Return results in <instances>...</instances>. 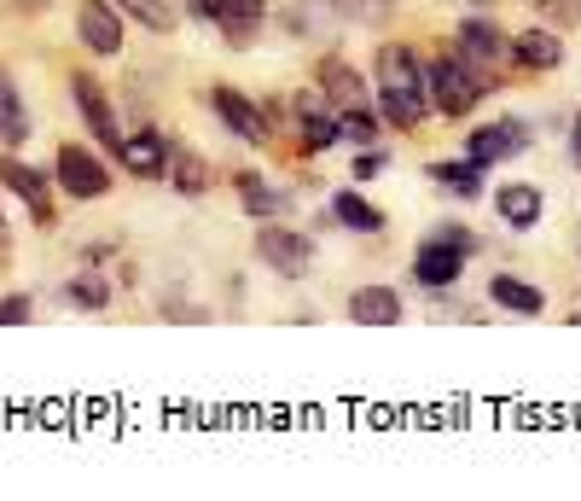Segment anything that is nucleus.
Segmentation results:
<instances>
[{
  "instance_id": "28",
  "label": "nucleus",
  "mask_w": 581,
  "mask_h": 501,
  "mask_svg": "<svg viewBox=\"0 0 581 501\" xmlns=\"http://www.w3.org/2000/svg\"><path fill=\"white\" fill-rule=\"evenodd\" d=\"M64 297H71V304H82V309H106V280H71V286H64Z\"/></svg>"
},
{
  "instance_id": "12",
  "label": "nucleus",
  "mask_w": 581,
  "mask_h": 501,
  "mask_svg": "<svg viewBox=\"0 0 581 501\" xmlns=\"http://www.w3.org/2000/svg\"><path fill=\"white\" fill-rule=\"evenodd\" d=\"M215 24H221V36H227L233 47H250L256 24H262V0H221Z\"/></svg>"
},
{
  "instance_id": "33",
  "label": "nucleus",
  "mask_w": 581,
  "mask_h": 501,
  "mask_svg": "<svg viewBox=\"0 0 581 501\" xmlns=\"http://www.w3.org/2000/svg\"><path fill=\"white\" fill-rule=\"evenodd\" d=\"M471 7H483V0H471Z\"/></svg>"
},
{
  "instance_id": "22",
  "label": "nucleus",
  "mask_w": 581,
  "mask_h": 501,
  "mask_svg": "<svg viewBox=\"0 0 581 501\" xmlns=\"http://www.w3.org/2000/svg\"><path fill=\"white\" fill-rule=\"evenodd\" d=\"M390 7H396V0H332V12L349 24H384Z\"/></svg>"
},
{
  "instance_id": "11",
  "label": "nucleus",
  "mask_w": 581,
  "mask_h": 501,
  "mask_svg": "<svg viewBox=\"0 0 581 501\" xmlns=\"http://www.w3.org/2000/svg\"><path fill=\"white\" fill-rule=\"evenodd\" d=\"M116 158H123V170H134V175H158L163 158H169V140L163 135H123Z\"/></svg>"
},
{
  "instance_id": "19",
  "label": "nucleus",
  "mask_w": 581,
  "mask_h": 501,
  "mask_svg": "<svg viewBox=\"0 0 581 501\" xmlns=\"http://www.w3.org/2000/svg\"><path fill=\"white\" fill-rule=\"evenodd\" d=\"M332 210H337V222H344V228H355V233H372V228H384V216L372 210L361 193H337V205H332Z\"/></svg>"
},
{
  "instance_id": "20",
  "label": "nucleus",
  "mask_w": 581,
  "mask_h": 501,
  "mask_svg": "<svg viewBox=\"0 0 581 501\" xmlns=\"http://www.w3.org/2000/svg\"><path fill=\"white\" fill-rule=\"evenodd\" d=\"M431 175L448 193H459V198H477V187H483V163H436Z\"/></svg>"
},
{
  "instance_id": "7",
  "label": "nucleus",
  "mask_w": 581,
  "mask_h": 501,
  "mask_svg": "<svg viewBox=\"0 0 581 501\" xmlns=\"http://www.w3.org/2000/svg\"><path fill=\"white\" fill-rule=\"evenodd\" d=\"M459 262H466V250H459L454 240H431V245L419 250L413 274L424 280V286H454V280H459Z\"/></svg>"
},
{
  "instance_id": "26",
  "label": "nucleus",
  "mask_w": 581,
  "mask_h": 501,
  "mask_svg": "<svg viewBox=\"0 0 581 501\" xmlns=\"http://www.w3.org/2000/svg\"><path fill=\"white\" fill-rule=\"evenodd\" d=\"M175 187H181L186 198H198L203 187H210V175H203V163H198L193 152H181V158H175Z\"/></svg>"
},
{
  "instance_id": "16",
  "label": "nucleus",
  "mask_w": 581,
  "mask_h": 501,
  "mask_svg": "<svg viewBox=\"0 0 581 501\" xmlns=\"http://www.w3.org/2000/svg\"><path fill=\"white\" fill-rule=\"evenodd\" d=\"M0 140H7V146L29 140V117H24L18 88H12V76H7V71H0Z\"/></svg>"
},
{
  "instance_id": "23",
  "label": "nucleus",
  "mask_w": 581,
  "mask_h": 501,
  "mask_svg": "<svg viewBox=\"0 0 581 501\" xmlns=\"http://www.w3.org/2000/svg\"><path fill=\"white\" fill-rule=\"evenodd\" d=\"M320 76H326V88H332V99H337V106H361V76H355L349 64H337V59H332Z\"/></svg>"
},
{
  "instance_id": "13",
  "label": "nucleus",
  "mask_w": 581,
  "mask_h": 501,
  "mask_svg": "<svg viewBox=\"0 0 581 501\" xmlns=\"http://www.w3.org/2000/svg\"><path fill=\"white\" fill-rule=\"evenodd\" d=\"M506 152H523V129L518 123H489V129H477V135H471V158L477 163H494Z\"/></svg>"
},
{
  "instance_id": "8",
  "label": "nucleus",
  "mask_w": 581,
  "mask_h": 501,
  "mask_svg": "<svg viewBox=\"0 0 581 501\" xmlns=\"http://www.w3.org/2000/svg\"><path fill=\"white\" fill-rule=\"evenodd\" d=\"M349 321H361V327H390V321H401V297L390 292V286H361L349 297Z\"/></svg>"
},
{
  "instance_id": "9",
  "label": "nucleus",
  "mask_w": 581,
  "mask_h": 501,
  "mask_svg": "<svg viewBox=\"0 0 581 501\" xmlns=\"http://www.w3.org/2000/svg\"><path fill=\"white\" fill-rule=\"evenodd\" d=\"M0 181H7V193H18L24 205L36 210V222H53V205H47V187H41V175L29 170V163L7 158V163H0Z\"/></svg>"
},
{
  "instance_id": "2",
  "label": "nucleus",
  "mask_w": 581,
  "mask_h": 501,
  "mask_svg": "<svg viewBox=\"0 0 581 501\" xmlns=\"http://www.w3.org/2000/svg\"><path fill=\"white\" fill-rule=\"evenodd\" d=\"M424 88H431V106H442L448 117H466L477 106V76L459 59H436V71L424 76Z\"/></svg>"
},
{
  "instance_id": "18",
  "label": "nucleus",
  "mask_w": 581,
  "mask_h": 501,
  "mask_svg": "<svg viewBox=\"0 0 581 501\" xmlns=\"http://www.w3.org/2000/svg\"><path fill=\"white\" fill-rule=\"evenodd\" d=\"M459 41H466V53H471L477 64H494V59L506 53V36H500V29H494V24H477V19L459 29Z\"/></svg>"
},
{
  "instance_id": "14",
  "label": "nucleus",
  "mask_w": 581,
  "mask_h": 501,
  "mask_svg": "<svg viewBox=\"0 0 581 501\" xmlns=\"http://www.w3.org/2000/svg\"><path fill=\"white\" fill-rule=\"evenodd\" d=\"M489 297H494V304H506V309H518V315H541L546 309L541 286H523V280H511V274H494L489 280Z\"/></svg>"
},
{
  "instance_id": "1",
  "label": "nucleus",
  "mask_w": 581,
  "mask_h": 501,
  "mask_svg": "<svg viewBox=\"0 0 581 501\" xmlns=\"http://www.w3.org/2000/svg\"><path fill=\"white\" fill-rule=\"evenodd\" d=\"M379 94H384V117H396L401 129L424 123V111H431V94H424V76L413 71L407 47H384L379 53Z\"/></svg>"
},
{
  "instance_id": "4",
  "label": "nucleus",
  "mask_w": 581,
  "mask_h": 501,
  "mask_svg": "<svg viewBox=\"0 0 581 501\" xmlns=\"http://www.w3.org/2000/svg\"><path fill=\"white\" fill-rule=\"evenodd\" d=\"M106 163H99L94 152H82V146H59V187L71 198H99L106 193Z\"/></svg>"
},
{
  "instance_id": "17",
  "label": "nucleus",
  "mask_w": 581,
  "mask_h": 501,
  "mask_svg": "<svg viewBox=\"0 0 581 501\" xmlns=\"http://www.w3.org/2000/svg\"><path fill=\"white\" fill-rule=\"evenodd\" d=\"M511 53H518V59L529 64V71H553L564 47H558L553 36H546V29H529V36H518V41H511Z\"/></svg>"
},
{
  "instance_id": "25",
  "label": "nucleus",
  "mask_w": 581,
  "mask_h": 501,
  "mask_svg": "<svg viewBox=\"0 0 581 501\" xmlns=\"http://www.w3.org/2000/svg\"><path fill=\"white\" fill-rule=\"evenodd\" d=\"M337 135H344V129H337L332 117H320V111L302 117V146H309V152H326V146H332Z\"/></svg>"
},
{
  "instance_id": "31",
  "label": "nucleus",
  "mask_w": 581,
  "mask_h": 501,
  "mask_svg": "<svg viewBox=\"0 0 581 501\" xmlns=\"http://www.w3.org/2000/svg\"><path fill=\"white\" fill-rule=\"evenodd\" d=\"M570 152H576V163H581V123H576V140H570Z\"/></svg>"
},
{
  "instance_id": "30",
  "label": "nucleus",
  "mask_w": 581,
  "mask_h": 501,
  "mask_svg": "<svg viewBox=\"0 0 581 501\" xmlns=\"http://www.w3.org/2000/svg\"><path fill=\"white\" fill-rule=\"evenodd\" d=\"M193 12H198V19H215V12H221V0H193Z\"/></svg>"
},
{
  "instance_id": "21",
  "label": "nucleus",
  "mask_w": 581,
  "mask_h": 501,
  "mask_svg": "<svg viewBox=\"0 0 581 501\" xmlns=\"http://www.w3.org/2000/svg\"><path fill=\"white\" fill-rule=\"evenodd\" d=\"M116 12H134L146 29H175V7L169 0H116Z\"/></svg>"
},
{
  "instance_id": "10",
  "label": "nucleus",
  "mask_w": 581,
  "mask_h": 501,
  "mask_svg": "<svg viewBox=\"0 0 581 501\" xmlns=\"http://www.w3.org/2000/svg\"><path fill=\"white\" fill-rule=\"evenodd\" d=\"M215 111L227 117V129H233L238 140H262V135H268L262 111H256V106H250L245 94H233V88H215Z\"/></svg>"
},
{
  "instance_id": "6",
  "label": "nucleus",
  "mask_w": 581,
  "mask_h": 501,
  "mask_svg": "<svg viewBox=\"0 0 581 501\" xmlns=\"http://www.w3.org/2000/svg\"><path fill=\"white\" fill-rule=\"evenodd\" d=\"M71 88H76V106H82V117H88V129H94V135H99V140H106L111 152H116V146H123V129H116V117H111V99H106V88H99L94 76H76Z\"/></svg>"
},
{
  "instance_id": "15",
  "label": "nucleus",
  "mask_w": 581,
  "mask_h": 501,
  "mask_svg": "<svg viewBox=\"0 0 581 501\" xmlns=\"http://www.w3.org/2000/svg\"><path fill=\"white\" fill-rule=\"evenodd\" d=\"M494 205H500V216H506L511 228H535L541 193H535V187H523V181H511V187H500V198H494Z\"/></svg>"
},
{
  "instance_id": "27",
  "label": "nucleus",
  "mask_w": 581,
  "mask_h": 501,
  "mask_svg": "<svg viewBox=\"0 0 581 501\" xmlns=\"http://www.w3.org/2000/svg\"><path fill=\"white\" fill-rule=\"evenodd\" d=\"M337 129H344L349 140H361V146H367V140H379V123H372V117H367L361 106H344V117H337Z\"/></svg>"
},
{
  "instance_id": "32",
  "label": "nucleus",
  "mask_w": 581,
  "mask_h": 501,
  "mask_svg": "<svg viewBox=\"0 0 581 501\" xmlns=\"http://www.w3.org/2000/svg\"><path fill=\"white\" fill-rule=\"evenodd\" d=\"M7 7H47V0H7Z\"/></svg>"
},
{
  "instance_id": "24",
  "label": "nucleus",
  "mask_w": 581,
  "mask_h": 501,
  "mask_svg": "<svg viewBox=\"0 0 581 501\" xmlns=\"http://www.w3.org/2000/svg\"><path fill=\"white\" fill-rule=\"evenodd\" d=\"M238 198H245V210H250V216H273V210L285 205V198L273 193V187H262L256 175H238Z\"/></svg>"
},
{
  "instance_id": "3",
  "label": "nucleus",
  "mask_w": 581,
  "mask_h": 501,
  "mask_svg": "<svg viewBox=\"0 0 581 501\" xmlns=\"http://www.w3.org/2000/svg\"><path fill=\"white\" fill-rule=\"evenodd\" d=\"M256 257H262L273 274H302L309 257H314V245L302 240V233H290V228H262L256 233Z\"/></svg>"
},
{
  "instance_id": "5",
  "label": "nucleus",
  "mask_w": 581,
  "mask_h": 501,
  "mask_svg": "<svg viewBox=\"0 0 581 501\" xmlns=\"http://www.w3.org/2000/svg\"><path fill=\"white\" fill-rule=\"evenodd\" d=\"M76 29H82V41H88V53H106L111 59L116 47H123V19H116L111 0H82Z\"/></svg>"
},
{
  "instance_id": "29",
  "label": "nucleus",
  "mask_w": 581,
  "mask_h": 501,
  "mask_svg": "<svg viewBox=\"0 0 581 501\" xmlns=\"http://www.w3.org/2000/svg\"><path fill=\"white\" fill-rule=\"evenodd\" d=\"M18 321H29V297L18 292V297H0V327H18Z\"/></svg>"
}]
</instances>
